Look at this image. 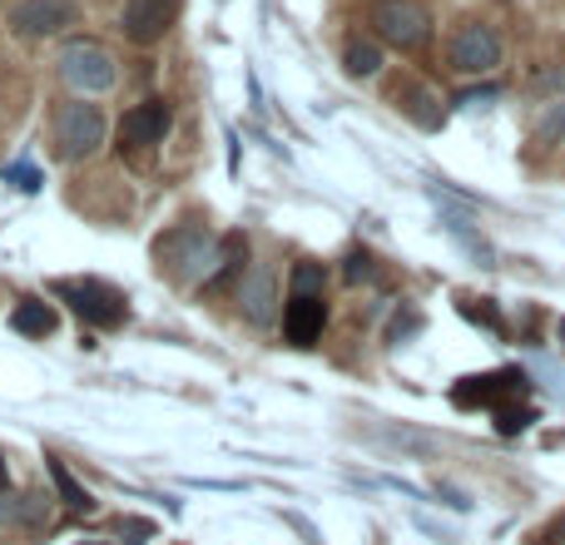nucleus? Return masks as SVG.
<instances>
[{"mask_svg":"<svg viewBox=\"0 0 565 545\" xmlns=\"http://www.w3.org/2000/svg\"><path fill=\"white\" fill-rule=\"evenodd\" d=\"M234 248H238V238L218 244V238L204 234V228H169V234L154 238V268L164 272L169 282L194 288V282L218 278V272L234 264Z\"/></svg>","mask_w":565,"mask_h":545,"instance_id":"f257e3e1","label":"nucleus"},{"mask_svg":"<svg viewBox=\"0 0 565 545\" xmlns=\"http://www.w3.org/2000/svg\"><path fill=\"white\" fill-rule=\"evenodd\" d=\"M50 139H55V154L65 159V164H79V159L99 154V145H105V109L79 95L65 99V105H55Z\"/></svg>","mask_w":565,"mask_h":545,"instance_id":"f03ea898","label":"nucleus"},{"mask_svg":"<svg viewBox=\"0 0 565 545\" xmlns=\"http://www.w3.org/2000/svg\"><path fill=\"white\" fill-rule=\"evenodd\" d=\"M55 70L79 99L105 95V89H115V79H119L115 55H109L99 40H70V45L55 55Z\"/></svg>","mask_w":565,"mask_h":545,"instance_id":"7ed1b4c3","label":"nucleus"},{"mask_svg":"<svg viewBox=\"0 0 565 545\" xmlns=\"http://www.w3.org/2000/svg\"><path fill=\"white\" fill-rule=\"evenodd\" d=\"M50 292L65 298L89 328H119L129 318V298L105 278H60V282H50Z\"/></svg>","mask_w":565,"mask_h":545,"instance_id":"20e7f679","label":"nucleus"},{"mask_svg":"<svg viewBox=\"0 0 565 545\" xmlns=\"http://www.w3.org/2000/svg\"><path fill=\"white\" fill-rule=\"evenodd\" d=\"M372 30H377V40H387L397 50H422L431 35V15L422 0H377L372 6Z\"/></svg>","mask_w":565,"mask_h":545,"instance_id":"39448f33","label":"nucleus"},{"mask_svg":"<svg viewBox=\"0 0 565 545\" xmlns=\"http://www.w3.org/2000/svg\"><path fill=\"white\" fill-rule=\"evenodd\" d=\"M447 65L457 70V75H491V70L501 65V35L487 20H461L447 45Z\"/></svg>","mask_w":565,"mask_h":545,"instance_id":"423d86ee","label":"nucleus"},{"mask_svg":"<svg viewBox=\"0 0 565 545\" xmlns=\"http://www.w3.org/2000/svg\"><path fill=\"white\" fill-rule=\"evenodd\" d=\"M526 392V372L507 367V372H477V377H461L457 387H451V407L461 412H501L507 407V397H521Z\"/></svg>","mask_w":565,"mask_h":545,"instance_id":"0eeeda50","label":"nucleus"},{"mask_svg":"<svg viewBox=\"0 0 565 545\" xmlns=\"http://www.w3.org/2000/svg\"><path fill=\"white\" fill-rule=\"evenodd\" d=\"M179 6H184V0H125L119 30H125V40H135V45H159L164 30L179 20Z\"/></svg>","mask_w":565,"mask_h":545,"instance_id":"6e6552de","label":"nucleus"},{"mask_svg":"<svg viewBox=\"0 0 565 545\" xmlns=\"http://www.w3.org/2000/svg\"><path fill=\"white\" fill-rule=\"evenodd\" d=\"M65 25H75V6L70 0H20L10 10V30L20 40H45V35H60Z\"/></svg>","mask_w":565,"mask_h":545,"instance_id":"1a4fd4ad","label":"nucleus"},{"mask_svg":"<svg viewBox=\"0 0 565 545\" xmlns=\"http://www.w3.org/2000/svg\"><path fill=\"white\" fill-rule=\"evenodd\" d=\"M169 125H174V109H169L164 99H145V105H135L125 119H119V145L125 149H154V145H164Z\"/></svg>","mask_w":565,"mask_h":545,"instance_id":"9d476101","label":"nucleus"},{"mask_svg":"<svg viewBox=\"0 0 565 545\" xmlns=\"http://www.w3.org/2000/svg\"><path fill=\"white\" fill-rule=\"evenodd\" d=\"M322 322H328V302L322 298H288V308H282V338L292 348H312L322 338Z\"/></svg>","mask_w":565,"mask_h":545,"instance_id":"9b49d317","label":"nucleus"},{"mask_svg":"<svg viewBox=\"0 0 565 545\" xmlns=\"http://www.w3.org/2000/svg\"><path fill=\"white\" fill-rule=\"evenodd\" d=\"M238 308H244L248 322H268V318H274V272L258 268L254 278L238 282Z\"/></svg>","mask_w":565,"mask_h":545,"instance_id":"f8f14e48","label":"nucleus"},{"mask_svg":"<svg viewBox=\"0 0 565 545\" xmlns=\"http://www.w3.org/2000/svg\"><path fill=\"white\" fill-rule=\"evenodd\" d=\"M55 322H60V312L50 308V302H40V298H25V302L10 308V328H15L20 338H50Z\"/></svg>","mask_w":565,"mask_h":545,"instance_id":"ddd939ff","label":"nucleus"},{"mask_svg":"<svg viewBox=\"0 0 565 545\" xmlns=\"http://www.w3.org/2000/svg\"><path fill=\"white\" fill-rule=\"evenodd\" d=\"M397 109L412 119L417 129H441V105H437V95L431 89H422V85H402L397 89Z\"/></svg>","mask_w":565,"mask_h":545,"instance_id":"4468645a","label":"nucleus"},{"mask_svg":"<svg viewBox=\"0 0 565 545\" xmlns=\"http://www.w3.org/2000/svg\"><path fill=\"white\" fill-rule=\"evenodd\" d=\"M45 471H50V481H55V491H60V501H65L70 511H95V496H89L85 487H79L75 477L65 471V461H55V457H45Z\"/></svg>","mask_w":565,"mask_h":545,"instance_id":"2eb2a0df","label":"nucleus"},{"mask_svg":"<svg viewBox=\"0 0 565 545\" xmlns=\"http://www.w3.org/2000/svg\"><path fill=\"white\" fill-rule=\"evenodd\" d=\"M342 70H348L352 79H372L382 70V45H372V40H352V45L342 50Z\"/></svg>","mask_w":565,"mask_h":545,"instance_id":"dca6fc26","label":"nucleus"},{"mask_svg":"<svg viewBox=\"0 0 565 545\" xmlns=\"http://www.w3.org/2000/svg\"><path fill=\"white\" fill-rule=\"evenodd\" d=\"M328 288V268L322 264H292V278H288V298H322Z\"/></svg>","mask_w":565,"mask_h":545,"instance_id":"f3484780","label":"nucleus"},{"mask_svg":"<svg viewBox=\"0 0 565 545\" xmlns=\"http://www.w3.org/2000/svg\"><path fill=\"white\" fill-rule=\"evenodd\" d=\"M565 139V99L546 105V115L536 119V145H561Z\"/></svg>","mask_w":565,"mask_h":545,"instance_id":"a211bd4d","label":"nucleus"},{"mask_svg":"<svg viewBox=\"0 0 565 545\" xmlns=\"http://www.w3.org/2000/svg\"><path fill=\"white\" fill-rule=\"evenodd\" d=\"M531 421H536V412H531V407H501L497 412V431H501V437H521Z\"/></svg>","mask_w":565,"mask_h":545,"instance_id":"6ab92c4d","label":"nucleus"},{"mask_svg":"<svg viewBox=\"0 0 565 545\" xmlns=\"http://www.w3.org/2000/svg\"><path fill=\"white\" fill-rule=\"evenodd\" d=\"M526 545H565V511H561V516H551L546 526H541V531H536V536H531Z\"/></svg>","mask_w":565,"mask_h":545,"instance_id":"aec40b11","label":"nucleus"},{"mask_svg":"<svg viewBox=\"0 0 565 545\" xmlns=\"http://www.w3.org/2000/svg\"><path fill=\"white\" fill-rule=\"evenodd\" d=\"M348 278L352 282H372V278H377V258H372V254H352L348 258Z\"/></svg>","mask_w":565,"mask_h":545,"instance_id":"412c9836","label":"nucleus"},{"mask_svg":"<svg viewBox=\"0 0 565 545\" xmlns=\"http://www.w3.org/2000/svg\"><path fill=\"white\" fill-rule=\"evenodd\" d=\"M278 516H282V521H288V526H292V531H298V536H302V545H322V536H318V526H312V521H308V516H298V511H278Z\"/></svg>","mask_w":565,"mask_h":545,"instance_id":"4be33fe9","label":"nucleus"},{"mask_svg":"<svg viewBox=\"0 0 565 545\" xmlns=\"http://www.w3.org/2000/svg\"><path fill=\"white\" fill-rule=\"evenodd\" d=\"M461 312H467V318H471V322H487V328H491V332H501V318H497V312H491V308H487V298H481V308H477V302H461Z\"/></svg>","mask_w":565,"mask_h":545,"instance_id":"5701e85b","label":"nucleus"},{"mask_svg":"<svg viewBox=\"0 0 565 545\" xmlns=\"http://www.w3.org/2000/svg\"><path fill=\"white\" fill-rule=\"evenodd\" d=\"M497 95H501L497 85H487V89H467V95H461L457 105H461V109H477V105H491V99H497Z\"/></svg>","mask_w":565,"mask_h":545,"instance_id":"b1692460","label":"nucleus"},{"mask_svg":"<svg viewBox=\"0 0 565 545\" xmlns=\"http://www.w3.org/2000/svg\"><path fill=\"white\" fill-rule=\"evenodd\" d=\"M6 179H20V189H40V174H35V169H6Z\"/></svg>","mask_w":565,"mask_h":545,"instance_id":"393cba45","label":"nucleus"},{"mask_svg":"<svg viewBox=\"0 0 565 545\" xmlns=\"http://www.w3.org/2000/svg\"><path fill=\"white\" fill-rule=\"evenodd\" d=\"M15 516H20V506L6 496V491H0V526H10V521H15Z\"/></svg>","mask_w":565,"mask_h":545,"instance_id":"a878e982","label":"nucleus"},{"mask_svg":"<svg viewBox=\"0 0 565 545\" xmlns=\"http://www.w3.org/2000/svg\"><path fill=\"white\" fill-rule=\"evenodd\" d=\"M536 89H565V70H551V75H541Z\"/></svg>","mask_w":565,"mask_h":545,"instance_id":"bb28decb","label":"nucleus"},{"mask_svg":"<svg viewBox=\"0 0 565 545\" xmlns=\"http://www.w3.org/2000/svg\"><path fill=\"white\" fill-rule=\"evenodd\" d=\"M10 487V471H6V457H0V491Z\"/></svg>","mask_w":565,"mask_h":545,"instance_id":"cd10ccee","label":"nucleus"},{"mask_svg":"<svg viewBox=\"0 0 565 545\" xmlns=\"http://www.w3.org/2000/svg\"><path fill=\"white\" fill-rule=\"evenodd\" d=\"M75 545H109V541H75Z\"/></svg>","mask_w":565,"mask_h":545,"instance_id":"c85d7f7f","label":"nucleus"},{"mask_svg":"<svg viewBox=\"0 0 565 545\" xmlns=\"http://www.w3.org/2000/svg\"><path fill=\"white\" fill-rule=\"evenodd\" d=\"M561 342H565V318H561Z\"/></svg>","mask_w":565,"mask_h":545,"instance_id":"c756f323","label":"nucleus"}]
</instances>
